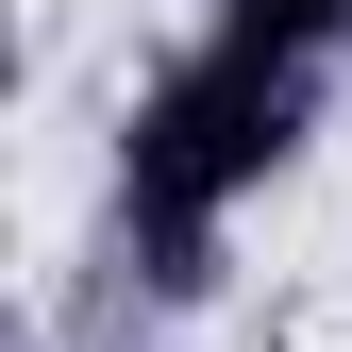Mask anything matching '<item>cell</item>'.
<instances>
[{
  "instance_id": "6da1fadb",
  "label": "cell",
  "mask_w": 352,
  "mask_h": 352,
  "mask_svg": "<svg viewBox=\"0 0 352 352\" xmlns=\"http://www.w3.org/2000/svg\"><path fill=\"white\" fill-rule=\"evenodd\" d=\"M302 67H319V51H285V34H235V17H218L201 51L135 101L118 201H135V235L168 252V285H201V235H218V218H235V201L302 151V101H319Z\"/></svg>"
},
{
  "instance_id": "7a4b0ae2",
  "label": "cell",
  "mask_w": 352,
  "mask_h": 352,
  "mask_svg": "<svg viewBox=\"0 0 352 352\" xmlns=\"http://www.w3.org/2000/svg\"><path fill=\"white\" fill-rule=\"evenodd\" d=\"M218 17H235V34H285V51H336L352 0H218Z\"/></svg>"
}]
</instances>
